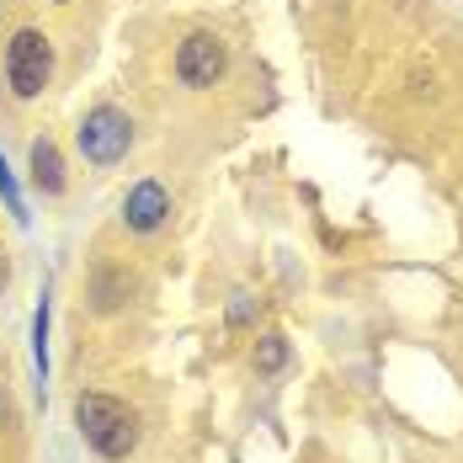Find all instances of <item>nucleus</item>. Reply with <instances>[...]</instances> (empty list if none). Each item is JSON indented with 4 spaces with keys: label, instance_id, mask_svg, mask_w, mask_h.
Instances as JSON below:
<instances>
[{
    "label": "nucleus",
    "instance_id": "f257e3e1",
    "mask_svg": "<svg viewBox=\"0 0 463 463\" xmlns=\"http://www.w3.org/2000/svg\"><path fill=\"white\" fill-rule=\"evenodd\" d=\"M75 426L101 458H128L139 448V416L112 394H80L75 400Z\"/></svg>",
    "mask_w": 463,
    "mask_h": 463
},
{
    "label": "nucleus",
    "instance_id": "f03ea898",
    "mask_svg": "<svg viewBox=\"0 0 463 463\" xmlns=\"http://www.w3.org/2000/svg\"><path fill=\"white\" fill-rule=\"evenodd\" d=\"M48 75H53V48H48L43 33H33V27H22L11 48H5V80H11V96H22V101H33V96H43Z\"/></svg>",
    "mask_w": 463,
    "mask_h": 463
},
{
    "label": "nucleus",
    "instance_id": "7ed1b4c3",
    "mask_svg": "<svg viewBox=\"0 0 463 463\" xmlns=\"http://www.w3.org/2000/svg\"><path fill=\"white\" fill-rule=\"evenodd\" d=\"M128 144H134V123H128V112H118V107H96L91 118L80 123V149H86V160H96V165L123 160Z\"/></svg>",
    "mask_w": 463,
    "mask_h": 463
},
{
    "label": "nucleus",
    "instance_id": "20e7f679",
    "mask_svg": "<svg viewBox=\"0 0 463 463\" xmlns=\"http://www.w3.org/2000/svg\"><path fill=\"white\" fill-rule=\"evenodd\" d=\"M224 64H230V48L219 43L213 33H192V38L176 48V75H182V86H192V91L213 86V80L224 75Z\"/></svg>",
    "mask_w": 463,
    "mask_h": 463
},
{
    "label": "nucleus",
    "instance_id": "39448f33",
    "mask_svg": "<svg viewBox=\"0 0 463 463\" xmlns=\"http://www.w3.org/2000/svg\"><path fill=\"white\" fill-rule=\"evenodd\" d=\"M165 213H171V197H165V186L160 182H139L134 192H128V203H123V224L139 230V234L160 230Z\"/></svg>",
    "mask_w": 463,
    "mask_h": 463
},
{
    "label": "nucleus",
    "instance_id": "423d86ee",
    "mask_svg": "<svg viewBox=\"0 0 463 463\" xmlns=\"http://www.w3.org/2000/svg\"><path fill=\"white\" fill-rule=\"evenodd\" d=\"M33 182L43 186V192H64V165H59V149L48 139L33 144Z\"/></svg>",
    "mask_w": 463,
    "mask_h": 463
},
{
    "label": "nucleus",
    "instance_id": "0eeeda50",
    "mask_svg": "<svg viewBox=\"0 0 463 463\" xmlns=\"http://www.w3.org/2000/svg\"><path fill=\"white\" fill-rule=\"evenodd\" d=\"M282 357H288V346H282L278 335H267V341H261V352H256V368H261V373H278Z\"/></svg>",
    "mask_w": 463,
    "mask_h": 463
},
{
    "label": "nucleus",
    "instance_id": "6e6552de",
    "mask_svg": "<svg viewBox=\"0 0 463 463\" xmlns=\"http://www.w3.org/2000/svg\"><path fill=\"white\" fill-rule=\"evenodd\" d=\"M0 192H5L11 213H16V219H27V213H22V192H16V182H11V165H5V160H0Z\"/></svg>",
    "mask_w": 463,
    "mask_h": 463
},
{
    "label": "nucleus",
    "instance_id": "1a4fd4ad",
    "mask_svg": "<svg viewBox=\"0 0 463 463\" xmlns=\"http://www.w3.org/2000/svg\"><path fill=\"white\" fill-rule=\"evenodd\" d=\"M0 416H5V394H0Z\"/></svg>",
    "mask_w": 463,
    "mask_h": 463
},
{
    "label": "nucleus",
    "instance_id": "9d476101",
    "mask_svg": "<svg viewBox=\"0 0 463 463\" xmlns=\"http://www.w3.org/2000/svg\"><path fill=\"white\" fill-rule=\"evenodd\" d=\"M0 282H5V261H0Z\"/></svg>",
    "mask_w": 463,
    "mask_h": 463
}]
</instances>
